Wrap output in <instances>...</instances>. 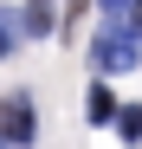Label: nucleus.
Instances as JSON below:
<instances>
[{"mask_svg":"<svg viewBox=\"0 0 142 149\" xmlns=\"http://www.w3.org/2000/svg\"><path fill=\"white\" fill-rule=\"evenodd\" d=\"M136 58H142V39L123 33V26H103L97 39H90V65H97V71H129Z\"/></svg>","mask_w":142,"mask_h":149,"instance_id":"obj_1","label":"nucleus"},{"mask_svg":"<svg viewBox=\"0 0 142 149\" xmlns=\"http://www.w3.org/2000/svg\"><path fill=\"white\" fill-rule=\"evenodd\" d=\"M0 143H32V97L26 91H13L0 104Z\"/></svg>","mask_w":142,"mask_h":149,"instance_id":"obj_2","label":"nucleus"},{"mask_svg":"<svg viewBox=\"0 0 142 149\" xmlns=\"http://www.w3.org/2000/svg\"><path fill=\"white\" fill-rule=\"evenodd\" d=\"M84 117H90V123H116V97H110V84H90V91H84Z\"/></svg>","mask_w":142,"mask_h":149,"instance_id":"obj_3","label":"nucleus"},{"mask_svg":"<svg viewBox=\"0 0 142 149\" xmlns=\"http://www.w3.org/2000/svg\"><path fill=\"white\" fill-rule=\"evenodd\" d=\"M52 19H58V13H52V0H26V13H19V26L45 39V33H52Z\"/></svg>","mask_w":142,"mask_h":149,"instance_id":"obj_4","label":"nucleus"},{"mask_svg":"<svg viewBox=\"0 0 142 149\" xmlns=\"http://www.w3.org/2000/svg\"><path fill=\"white\" fill-rule=\"evenodd\" d=\"M13 39H19V19L0 13V58H13Z\"/></svg>","mask_w":142,"mask_h":149,"instance_id":"obj_5","label":"nucleus"},{"mask_svg":"<svg viewBox=\"0 0 142 149\" xmlns=\"http://www.w3.org/2000/svg\"><path fill=\"white\" fill-rule=\"evenodd\" d=\"M116 130H123V136L136 143V136H142V110H116Z\"/></svg>","mask_w":142,"mask_h":149,"instance_id":"obj_6","label":"nucleus"}]
</instances>
